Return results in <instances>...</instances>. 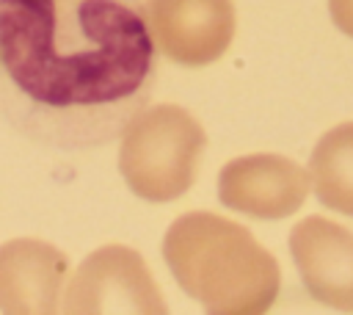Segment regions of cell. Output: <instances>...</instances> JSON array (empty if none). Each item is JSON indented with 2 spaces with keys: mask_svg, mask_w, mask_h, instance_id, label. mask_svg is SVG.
<instances>
[{
  "mask_svg": "<svg viewBox=\"0 0 353 315\" xmlns=\"http://www.w3.org/2000/svg\"><path fill=\"white\" fill-rule=\"evenodd\" d=\"M204 146V127L185 108H143L121 133L119 169L135 196L171 202L193 185Z\"/></svg>",
  "mask_w": 353,
  "mask_h": 315,
  "instance_id": "3957f363",
  "label": "cell"
},
{
  "mask_svg": "<svg viewBox=\"0 0 353 315\" xmlns=\"http://www.w3.org/2000/svg\"><path fill=\"white\" fill-rule=\"evenodd\" d=\"M154 75L141 0H0V119L41 149L116 141Z\"/></svg>",
  "mask_w": 353,
  "mask_h": 315,
  "instance_id": "6da1fadb",
  "label": "cell"
},
{
  "mask_svg": "<svg viewBox=\"0 0 353 315\" xmlns=\"http://www.w3.org/2000/svg\"><path fill=\"white\" fill-rule=\"evenodd\" d=\"M163 257L179 287L212 315L268 312L281 287L276 257L243 224L207 210L168 227Z\"/></svg>",
  "mask_w": 353,
  "mask_h": 315,
  "instance_id": "7a4b0ae2",
  "label": "cell"
},
{
  "mask_svg": "<svg viewBox=\"0 0 353 315\" xmlns=\"http://www.w3.org/2000/svg\"><path fill=\"white\" fill-rule=\"evenodd\" d=\"M143 8L152 41L176 64H212L234 39L232 0H146Z\"/></svg>",
  "mask_w": 353,
  "mask_h": 315,
  "instance_id": "5b68a950",
  "label": "cell"
},
{
  "mask_svg": "<svg viewBox=\"0 0 353 315\" xmlns=\"http://www.w3.org/2000/svg\"><path fill=\"white\" fill-rule=\"evenodd\" d=\"M309 171L284 155H243L218 174V199L254 218H287L309 193Z\"/></svg>",
  "mask_w": 353,
  "mask_h": 315,
  "instance_id": "8992f818",
  "label": "cell"
},
{
  "mask_svg": "<svg viewBox=\"0 0 353 315\" xmlns=\"http://www.w3.org/2000/svg\"><path fill=\"white\" fill-rule=\"evenodd\" d=\"M290 251L309 296L331 309L353 312V232L323 216L298 221Z\"/></svg>",
  "mask_w": 353,
  "mask_h": 315,
  "instance_id": "52a82bcc",
  "label": "cell"
},
{
  "mask_svg": "<svg viewBox=\"0 0 353 315\" xmlns=\"http://www.w3.org/2000/svg\"><path fill=\"white\" fill-rule=\"evenodd\" d=\"M309 180L317 199L345 216H353V122L331 127L314 146Z\"/></svg>",
  "mask_w": 353,
  "mask_h": 315,
  "instance_id": "9c48e42d",
  "label": "cell"
},
{
  "mask_svg": "<svg viewBox=\"0 0 353 315\" xmlns=\"http://www.w3.org/2000/svg\"><path fill=\"white\" fill-rule=\"evenodd\" d=\"M69 260L52 243L14 238L0 246V309L14 315L58 312Z\"/></svg>",
  "mask_w": 353,
  "mask_h": 315,
  "instance_id": "ba28073f",
  "label": "cell"
},
{
  "mask_svg": "<svg viewBox=\"0 0 353 315\" xmlns=\"http://www.w3.org/2000/svg\"><path fill=\"white\" fill-rule=\"evenodd\" d=\"M61 301V309L69 315H163L168 309L143 257L127 246H102L94 254H88L69 279Z\"/></svg>",
  "mask_w": 353,
  "mask_h": 315,
  "instance_id": "277c9868",
  "label": "cell"
},
{
  "mask_svg": "<svg viewBox=\"0 0 353 315\" xmlns=\"http://www.w3.org/2000/svg\"><path fill=\"white\" fill-rule=\"evenodd\" d=\"M328 11H331V19L334 25L353 36V0H328Z\"/></svg>",
  "mask_w": 353,
  "mask_h": 315,
  "instance_id": "30bf717a",
  "label": "cell"
}]
</instances>
